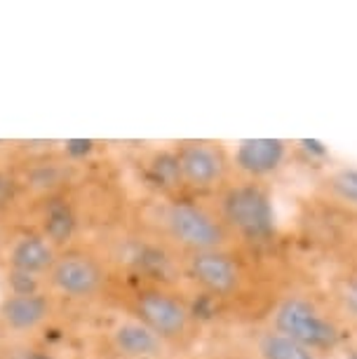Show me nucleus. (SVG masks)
Listing matches in <instances>:
<instances>
[{
  "instance_id": "obj_4",
  "label": "nucleus",
  "mask_w": 357,
  "mask_h": 359,
  "mask_svg": "<svg viewBox=\"0 0 357 359\" xmlns=\"http://www.w3.org/2000/svg\"><path fill=\"white\" fill-rule=\"evenodd\" d=\"M177 268L200 296L219 306L247 303L252 291L264 287V280L254 273L249 247L179 256Z\"/></svg>"
},
{
  "instance_id": "obj_14",
  "label": "nucleus",
  "mask_w": 357,
  "mask_h": 359,
  "mask_svg": "<svg viewBox=\"0 0 357 359\" xmlns=\"http://www.w3.org/2000/svg\"><path fill=\"white\" fill-rule=\"evenodd\" d=\"M332 359H357V345L355 343H348L346 348L336 352Z\"/></svg>"
},
{
  "instance_id": "obj_3",
  "label": "nucleus",
  "mask_w": 357,
  "mask_h": 359,
  "mask_svg": "<svg viewBox=\"0 0 357 359\" xmlns=\"http://www.w3.org/2000/svg\"><path fill=\"white\" fill-rule=\"evenodd\" d=\"M264 324L303 343L325 359H332L350 343V327L334 306L332 296L313 289L280 291Z\"/></svg>"
},
{
  "instance_id": "obj_5",
  "label": "nucleus",
  "mask_w": 357,
  "mask_h": 359,
  "mask_svg": "<svg viewBox=\"0 0 357 359\" xmlns=\"http://www.w3.org/2000/svg\"><path fill=\"white\" fill-rule=\"evenodd\" d=\"M116 282L113 261L97 247L71 242L57 254L43 277V289L59 303H99Z\"/></svg>"
},
{
  "instance_id": "obj_11",
  "label": "nucleus",
  "mask_w": 357,
  "mask_h": 359,
  "mask_svg": "<svg viewBox=\"0 0 357 359\" xmlns=\"http://www.w3.org/2000/svg\"><path fill=\"white\" fill-rule=\"evenodd\" d=\"M242 341L249 345V350L259 359H325L315 350L271 329L264 322L252 327L247 334H242Z\"/></svg>"
},
{
  "instance_id": "obj_12",
  "label": "nucleus",
  "mask_w": 357,
  "mask_h": 359,
  "mask_svg": "<svg viewBox=\"0 0 357 359\" xmlns=\"http://www.w3.org/2000/svg\"><path fill=\"white\" fill-rule=\"evenodd\" d=\"M282 155H285V144L282 141L261 139V141H247V144H242L233 162L235 167H240L242 176L261 181V176L273 172L280 165Z\"/></svg>"
},
{
  "instance_id": "obj_15",
  "label": "nucleus",
  "mask_w": 357,
  "mask_h": 359,
  "mask_svg": "<svg viewBox=\"0 0 357 359\" xmlns=\"http://www.w3.org/2000/svg\"><path fill=\"white\" fill-rule=\"evenodd\" d=\"M12 345L8 343V341H3V338H0V359H15L12 357Z\"/></svg>"
},
{
  "instance_id": "obj_13",
  "label": "nucleus",
  "mask_w": 357,
  "mask_h": 359,
  "mask_svg": "<svg viewBox=\"0 0 357 359\" xmlns=\"http://www.w3.org/2000/svg\"><path fill=\"white\" fill-rule=\"evenodd\" d=\"M200 359H259L249 350V345L238 338H224V341H214L210 348L202 352Z\"/></svg>"
},
{
  "instance_id": "obj_6",
  "label": "nucleus",
  "mask_w": 357,
  "mask_h": 359,
  "mask_svg": "<svg viewBox=\"0 0 357 359\" xmlns=\"http://www.w3.org/2000/svg\"><path fill=\"white\" fill-rule=\"evenodd\" d=\"M242 247L264 242L273 233V207L264 181L238 176L212 198Z\"/></svg>"
},
{
  "instance_id": "obj_10",
  "label": "nucleus",
  "mask_w": 357,
  "mask_h": 359,
  "mask_svg": "<svg viewBox=\"0 0 357 359\" xmlns=\"http://www.w3.org/2000/svg\"><path fill=\"white\" fill-rule=\"evenodd\" d=\"M99 355L104 359H172L163 341L151 334L132 315L120 313L106 324L99 336Z\"/></svg>"
},
{
  "instance_id": "obj_7",
  "label": "nucleus",
  "mask_w": 357,
  "mask_h": 359,
  "mask_svg": "<svg viewBox=\"0 0 357 359\" xmlns=\"http://www.w3.org/2000/svg\"><path fill=\"white\" fill-rule=\"evenodd\" d=\"M172 160L177 167L179 184L191 195L214 198L231 184L235 176L233 155L221 141L184 139L172 148Z\"/></svg>"
},
{
  "instance_id": "obj_16",
  "label": "nucleus",
  "mask_w": 357,
  "mask_h": 359,
  "mask_svg": "<svg viewBox=\"0 0 357 359\" xmlns=\"http://www.w3.org/2000/svg\"><path fill=\"white\" fill-rule=\"evenodd\" d=\"M8 233H10V228L5 226L3 221H0V252H3V245H5V240H8Z\"/></svg>"
},
{
  "instance_id": "obj_2",
  "label": "nucleus",
  "mask_w": 357,
  "mask_h": 359,
  "mask_svg": "<svg viewBox=\"0 0 357 359\" xmlns=\"http://www.w3.org/2000/svg\"><path fill=\"white\" fill-rule=\"evenodd\" d=\"M125 313L156 334L172 355L191 350L202 334V320L193 301L165 277L134 275L125 289Z\"/></svg>"
},
{
  "instance_id": "obj_9",
  "label": "nucleus",
  "mask_w": 357,
  "mask_h": 359,
  "mask_svg": "<svg viewBox=\"0 0 357 359\" xmlns=\"http://www.w3.org/2000/svg\"><path fill=\"white\" fill-rule=\"evenodd\" d=\"M62 247L38 228H10L0 252V270L10 277H24L43 287V277Z\"/></svg>"
},
{
  "instance_id": "obj_1",
  "label": "nucleus",
  "mask_w": 357,
  "mask_h": 359,
  "mask_svg": "<svg viewBox=\"0 0 357 359\" xmlns=\"http://www.w3.org/2000/svg\"><path fill=\"white\" fill-rule=\"evenodd\" d=\"M139 226L148 240L174 259L242 247L217 205L195 195L177 193L146 200L139 214Z\"/></svg>"
},
{
  "instance_id": "obj_8",
  "label": "nucleus",
  "mask_w": 357,
  "mask_h": 359,
  "mask_svg": "<svg viewBox=\"0 0 357 359\" xmlns=\"http://www.w3.org/2000/svg\"><path fill=\"white\" fill-rule=\"evenodd\" d=\"M62 303L43 287L10 289L0 298V338L12 348L40 341L57 324Z\"/></svg>"
}]
</instances>
